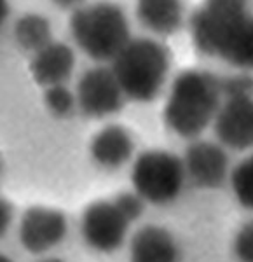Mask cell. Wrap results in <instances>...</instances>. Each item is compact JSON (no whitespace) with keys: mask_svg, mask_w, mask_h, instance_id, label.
Returning <instances> with one entry per match:
<instances>
[{"mask_svg":"<svg viewBox=\"0 0 253 262\" xmlns=\"http://www.w3.org/2000/svg\"><path fill=\"white\" fill-rule=\"evenodd\" d=\"M189 25L199 53L253 70V14L248 0H202Z\"/></svg>","mask_w":253,"mask_h":262,"instance_id":"obj_1","label":"cell"},{"mask_svg":"<svg viewBox=\"0 0 253 262\" xmlns=\"http://www.w3.org/2000/svg\"><path fill=\"white\" fill-rule=\"evenodd\" d=\"M222 96V79L204 70H183L171 84L163 111L164 124L182 138H197L213 124Z\"/></svg>","mask_w":253,"mask_h":262,"instance_id":"obj_2","label":"cell"},{"mask_svg":"<svg viewBox=\"0 0 253 262\" xmlns=\"http://www.w3.org/2000/svg\"><path fill=\"white\" fill-rule=\"evenodd\" d=\"M112 70L126 98L152 101L161 93L170 70V54L154 39H131L112 61Z\"/></svg>","mask_w":253,"mask_h":262,"instance_id":"obj_3","label":"cell"},{"mask_svg":"<svg viewBox=\"0 0 253 262\" xmlns=\"http://www.w3.org/2000/svg\"><path fill=\"white\" fill-rule=\"evenodd\" d=\"M70 32L79 48L96 61H113L131 40L124 11L105 0L75 9L70 18Z\"/></svg>","mask_w":253,"mask_h":262,"instance_id":"obj_4","label":"cell"},{"mask_svg":"<svg viewBox=\"0 0 253 262\" xmlns=\"http://www.w3.org/2000/svg\"><path fill=\"white\" fill-rule=\"evenodd\" d=\"M187 173L183 159L175 152L152 149L134 159L131 184L138 196L150 205H170L180 196Z\"/></svg>","mask_w":253,"mask_h":262,"instance_id":"obj_5","label":"cell"},{"mask_svg":"<svg viewBox=\"0 0 253 262\" xmlns=\"http://www.w3.org/2000/svg\"><path fill=\"white\" fill-rule=\"evenodd\" d=\"M131 221L124 215L116 201L100 200L84 210L81 234L84 243L100 253H112L124 245Z\"/></svg>","mask_w":253,"mask_h":262,"instance_id":"obj_6","label":"cell"},{"mask_svg":"<svg viewBox=\"0 0 253 262\" xmlns=\"http://www.w3.org/2000/svg\"><path fill=\"white\" fill-rule=\"evenodd\" d=\"M77 105L87 117H107L117 114L124 105L126 95L112 69L95 67L82 74L77 84Z\"/></svg>","mask_w":253,"mask_h":262,"instance_id":"obj_7","label":"cell"},{"mask_svg":"<svg viewBox=\"0 0 253 262\" xmlns=\"http://www.w3.org/2000/svg\"><path fill=\"white\" fill-rule=\"evenodd\" d=\"M187 179L201 189H218L229 180L231 164L225 147L220 142L194 140L183 154Z\"/></svg>","mask_w":253,"mask_h":262,"instance_id":"obj_8","label":"cell"},{"mask_svg":"<svg viewBox=\"0 0 253 262\" xmlns=\"http://www.w3.org/2000/svg\"><path fill=\"white\" fill-rule=\"evenodd\" d=\"M68 222L60 210L32 206L19 222V242L30 253H45L58 247L66 236Z\"/></svg>","mask_w":253,"mask_h":262,"instance_id":"obj_9","label":"cell"},{"mask_svg":"<svg viewBox=\"0 0 253 262\" xmlns=\"http://www.w3.org/2000/svg\"><path fill=\"white\" fill-rule=\"evenodd\" d=\"M215 135L225 149H253V96H229L213 121Z\"/></svg>","mask_w":253,"mask_h":262,"instance_id":"obj_10","label":"cell"},{"mask_svg":"<svg viewBox=\"0 0 253 262\" xmlns=\"http://www.w3.org/2000/svg\"><path fill=\"white\" fill-rule=\"evenodd\" d=\"M129 260L180 262V247L166 227L149 224L133 234L129 242Z\"/></svg>","mask_w":253,"mask_h":262,"instance_id":"obj_11","label":"cell"},{"mask_svg":"<svg viewBox=\"0 0 253 262\" xmlns=\"http://www.w3.org/2000/svg\"><path fill=\"white\" fill-rule=\"evenodd\" d=\"M89 152L93 161L98 166L117 170L133 158L134 142L131 133L126 128L119 124H110L93 137Z\"/></svg>","mask_w":253,"mask_h":262,"instance_id":"obj_12","label":"cell"},{"mask_svg":"<svg viewBox=\"0 0 253 262\" xmlns=\"http://www.w3.org/2000/svg\"><path fill=\"white\" fill-rule=\"evenodd\" d=\"M75 67V54L65 42H49L37 51L30 63V72L37 82L44 88L65 84Z\"/></svg>","mask_w":253,"mask_h":262,"instance_id":"obj_13","label":"cell"},{"mask_svg":"<svg viewBox=\"0 0 253 262\" xmlns=\"http://www.w3.org/2000/svg\"><path fill=\"white\" fill-rule=\"evenodd\" d=\"M136 16L154 33L171 35L183 23V4L182 0H136Z\"/></svg>","mask_w":253,"mask_h":262,"instance_id":"obj_14","label":"cell"},{"mask_svg":"<svg viewBox=\"0 0 253 262\" xmlns=\"http://www.w3.org/2000/svg\"><path fill=\"white\" fill-rule=\"evenodd\" d=\"M14 39L19 48L37 53L42 48H45L49 42H53V30H51L49 19L37 12L23 14L14 25Z\"/></svg>","mask_w":253,"mask_h":262,"instance_id":"obj_15","label":"cell"},{"mask_svg":"<svg viewBox=\"0 0 253 262\" xmlns=\"http://www.w3.org/2000/svg\"><path fill=\"white\" fill-rule=\"evenodd\" d=\"M229 182L236 201L253 212V154L243 158L231 170Z\"/></svg>","mask_w":253,"mask_h":262,"instance_id":"obj_16","label":"cell"},{"mask_svg":"<svg viewBox=\"0 0 253 262\" xmlns=\"http://www.w3.org/2000/svg\"><path fill=\"white\" fill-rule=\"evenodd\" d=\"M44 103L54 116L65 117L74 111L75 103H77V96L65 84H54V86L45 88Z\"/></svg>","mask_w":253,"mask_h":262,"instance_id":"obj_17","label":"cell"},{"mask_svg":"<svg viewBox=\"0 0 253 262\" xmlns=\"http://www.w3.org/2000/svg\"><path fill=\"white\" fill-rule=\"evenodd\" d=\"M233 252L239 262H253V221L243 224L236 232Z\"/></svg>","mask_w":253,"mask_h":262,"instance_id":"obj_18","label":"cell"},{"mask_svg":"<svg viewBox=\"0 0 253 262\" xmlns=\"http://www.w3.org/2000/svg\"><path fill=\"white\" fill-rule=\"evenodd\" d=\"M223 96H253V77L250 74H238L222 79Z\"/></svg>","mask_w":253,"mask_h":262,"instance_id":"obj_19","label":"cell"},{"mask_svg":"<svg viewBox=\"0 0 253 262\" xmlns=\"http://www.w3.org/2000/svg\"><path fill=\"white\" fill-rule=\"evenodd\" d=\"M113 201L119 205V208L124 212L126 217L131 222L138 221V219L143 215V208H145V201L138 196L136 192H121L113 198Z\"/></svg>","mask_w":253,"mask_h":262,"instance_id":"obj_20","label":"cell"},{"mask_svg":"<svg viewBox=\"0 0 253 262\" xmlns=\"http://www.w3.org/2000/svg\"><path fill=\"white\" fill-rule=\"evenodd\" d=\"M12 219H14V210L12 205L6 198L0 196V238L7 234V231L11 229Z\"/></svg>","mask_w":253,"mask_h":262,"instance_id":"obj_21","label":"cell"},{"mask_svg":"<svg viewBox=\"0 0 253 262\" xmlns=\"http://www.w3.org/2000/svg\"><path fill=\"white\" fill-rule=\"evenodd\" d=\"M53 2L61 9H79L84 0H53Z\"/></svg>","mask_w":253,"mask_h":262,"instance_id":"obj_22","label":"cell"},{"mask_svg":"<svg viewBox=\"0 0 253 262\" xmlns=\"http://www.w3.org/2000/svg\"><path fill=\"white\" fill-rule=\"evenodd\" d=\"M7 16H9V2L7 0H0V27L6 23Z\"/></svg>","mask_w":253,"mask_h":262,"instance_id":"obj_23","label":"cell"},{"mask_svg":"<svg viewBox=\"0 0 253 262\" xmlns=\"http://www.w3.org/2000/svg\"><path fill=\"white\" fill-rule=\"evenodd\" d=\"M0 262H14V260H12L11 257H7L4 252H0Z\"/></svg>","mask_w":253,"mask_h":262,"instance_id":"obj_24","label":"cell"},{"mask_svg":"<svg viewBox=\"0 0 253 262\" xmlns=\"http://www.w3.org/2000/svg\"><path fill=\"white\" fill-rule=\"evenodd\" d=\"M40 262H63L61 259H44V260H40Z\"/></svg>","mask_w":253,"mask_h":262,"instance_id":"obj_25","label":"cell"},{"mask_svg":"<svg viewBox=\"0 0 253 262\" xmlns=\"http://www.w3.org/2000/svg\"><path fill=\"white\" fill-rule=\"evenodd\" d=\"M0 171H2V161H0Z\"/></svg>","mask_w":253,"mask_h":262,"instance_id":"obj_26","label":"cell"}]
</instances>
